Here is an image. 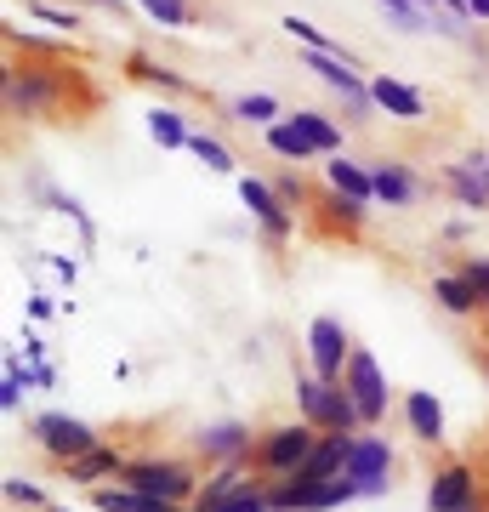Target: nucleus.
Returning <instances> with one entry per match:
<instances>
[{"mask_svg": "<svg viewBox=\"0 0 489 512\" xmlns=\"http://www.w3.org/2000/svg\"><path fill=\"white\" fill-rule=\"evenodd\" d=\"M234 114L245 120V126H262V131H268L273 120H279V97H268V92H245V97L234 103Z\"/></svg>", "mask_w": 489, "mask_h": 512, "instance_id": "nucleus-23", "label": "nucleus"}, {"mask_svg": "<svg viewBox=\"0 0 489 512\" xmlns=\"http://www.w3.org/2000/svg\"><path fill=\"white\" fill-rule=\"evenodd\" d=\"M251 461H222V467H211V478L200 484V495H194V512H217L222 501H234L245 484H251Z\"/></svg>", "mask_w": 489, "mask_h": 512, "instance_id": "nucleus-13", "label": "nucleus"}, {"mask_svg": "<svg viewBox=\"0 0 489 512\" xmlns=\"http://www.w3.org/2000/svg\"><path fill=\"white\" fill-rule=\"evenodd\" d=\"M404 421H410V433H416L427 450H438V444H444V404H438L427 387L404 393Z\"/></svg>", "mask_w": 489, "mask_h": 512, "instance_id": "nucleus-15", "label": "nucleus"}, {"mask_svg": "<svg viewBox=\"0 0 489 512\" xmlns=\"http://www.w3.org/2000/svg\"><path fill=\"white\" fill-rule=\"evenodd\" d=\"M137 512H188V507H177V501H143Z\"/></svg>", "mask_w": 489, "mask_h": 512, "instance_id": "nucleus-34", "label": "nucleus"}, {"mask_svg": "<svg viewBox=\"0 0 489 512\" xmlns=\"http://www.w3.org/2000/svg\"><path fill=\"white\" fill-rule=\"evenodd\" d=\"M131 74L148 80V86H165V92H188V80L177 69H165V63H148V57H131Z\"/></svg>", "mask_w": 489, "mask_h": 512, "instance_id": "nucleus-27", "label": "nucleus"}, {"mask_svg": "<svg viewBox=\"0 0 489 512\" xmlns=\"http://www.w3.org/2000/svg\"><path fill=\"white\" fill-rule=\"evenodd\" d=\"M91 6H103V12H114V18H120V0H91Z\"/></svg>", "mask_w": 489, "mask_h": 512, "instance_id": "nucleus-37", "label": "nucleus"}, {"mask_svg": "<svg viewBox=\"0 0 489 512\" xmlns=\"http://www.w3.org/2000/svg\"><path fill=\"white\" fill-rule=\"evenodd\" d=\"M342 387L353 393L364 427H376V421L387 416V399H393V393H387V376H381V365H376L370 348H353V359H347V370H342Z\"/></svg>", "mask_w": 489, "mask_h": 512, "instance_id": "nucleus-6", "label": "nucleus"}, {"mask_svg": "<svg viewBox=\"0 0 489 512\" xmlns=\"http://www.w3.org/2000/svg\"><path fill=\"white\" fill-rule=\"evenodd\" d=\"M461 279H472L478 285V296L489 302V256H461V268H455Z\"/></svg>", "mask_w": 489, "mask_h": 512, "instance_id": "nucleus-32", "label": "nucleus"}, {"mask_svg": "<svg viewBox=\"0 0 489 512\" xmlns=\"http://www.w3.org/2000/svg\"><path fill=\"white\" fill-rule=\"evenodd\" d=\"M433 302L444 313H455V319H467V313L489 308L484 296H478V285H472V279H461V274H438L433 279Z\"/></svg>", "mask_w": 489, "mask_h": 512, "instance_id": "nucleus-19", "label": "nucleus"}, {"mask_svg": "<svg viewBox=\"0 0 489 512\" xmlns=\"http://www.w3.org/2000/svg\"><path fill=\"white\" fill-rule=\"evenodd\" d=\"M148 137H154L160 148H188L194 131H188V120H182L177 109H154V114H148Z\"/></svg>", "mask_w": 489, "mask_h": 512, "instance_id": "nucleus-22", "label": "nucleus"}, {"mask_svg": "<svg viewBox=\"0 0 489 512\" xmlns=\"http://www.w3.org/2000/svg\"><path fill=\"white\" fill-rule=\"evenodd\" d=\"M325 183L336 188V194H347V200H359V205H370V200H376V177H370V165L347 160V154H330V165H325Z\"/></svg>", "mask_w": 489, "mask_h": 512, "instance_id": "nucleus-16", "label": "nucleus"}, {"mask_svg": "<svg viewBox=\"0 0 489 512\" xmlns=\"http://www.w3.org/2000/svg\"><path fill=\"white\" fill-rule=\"evenodd\" d=\"M461 512H478V507H461Z\"/></svg>", "mask_w": 489, "mask_h": 512, "instance_id": "nucleus-38", "label": "nucleus"}, {"mask_svg": "<svg viewBox=\"0 0 489 512\" xmlns=\"http://www.w3.org/2000/svg\"><path fill=\"white\" fill-rule=\"evenodd\" d=\"M91 507L97 512H137L143 495L131 490V484H97V490H91Z\"/></svg>", "mask_w": 489, "mask_h": 512, "instance_id": "nucleus-26", "label": "nucleus"}, {"mask_svg": "<svg viewBox=\"0 0 489 512\" xmlns=\"http://www.w3.org/2000/svg\"><path fill=\"white\" fill-rule=\"evenodd\" d=\"M188 154H194V160H200L205 171H222V177L234 171V154H228V148H222L217 137H205V131H194V137H188Z\"/></svg>", "mask_w": 489, "mask_h": 512, "instance_id": "nucleus-24", "label": "nucleus"}, {"mask_svg": "<svg viewBox=\"0 0 489 512\" xmlns=\"http://www.w3.org/2000/svg\"><path fill=\"white\" fill-rule=\"evenodd\" d=\"M461 507H478V473H472V461H444L427 484V512H461Z\"/></svg>", "mask_w": 489, "mask_h": 512, "instance_id": "nucleus-9", "label": "nucleus"}, {"mask_svg": "<svg viewBox=\"0 0 489 512\" xmlns=\"http://www.w3.org/2000/svg\"><path fill=\"white\" fill-rule=\"evenodd\" d=\"M376 6H381L393 23H399L404 35H421V29L433 23V12H427V6H416V0H376Z\"/></svg>", "mask_w": 489, "mask_h": 512, "instance_id": "nucleus-25", "label": "nucleus"}, {"mask_svg": "<svg viewBox=\"0 0 489 512\" xmlns=\"http://www.w3.org/2000/svg\"><path fill=\"white\" fill-rule=\"evenodd\" d=\"M370 97H376V109H387L393 120H421V114H427L416 86H404L393 74H376V80H370Z\"/></svg>", "mask_w": 489, "mask_h": 512, "instance_id": "nucleus-17", "label": "nucleus"}, {"mask_svg": "<svg viewBox=\"0 0 489 512\" xmlns=\"http://www.w3.org/2000/svg\"><path fill=\"white\" fill-rule=\"evenodd\" d=\"M57 80L52 69H12L6 74V103L18 114H40V109H52V97H57Z\"/></svg>", "mask_w": 489, "mask_h": 512, "instance_id": "nucleus-11", "label": "nucleus"}, {"mask_svg": "<svg viewBox=\"0 0 489 512\" xmlns=\"http://www.w3.org/2000/svg\"><path fill=\"white\" fill-rule=\"evenodd\" d=\"M370 177H376V200L393 205V211L421 200V183L410 177V165L404 160H370Z\"/></svg>", "mask_w": 489, "mask_h": 512, "instance_id": "nucleus-14", "label": "nucleus"}, {"mask_svg": "<svg viewBox=\"0 0 489 512\" xmlns=\"http://www.w3.org/2000/svg\"><path fill=\"white\" fill-rule=\"evenodd\" d=\"M120 484H131V490L143 495V501H177V507H188V501L200 495L205 478H200V467H194V461L148 456V461H131Z\"/></svg>", "mask_w": 489, "mask_h": 512, "instance_id": "nucleus-3", "label": "nucleus"}, {"mask_svg": "<svg viewBox=\"0 0 489 512\" xmlns=\"http://www.w3.org/2000/svg\"><path fill=\"white\" fill-rule=\"evenodd\" d=\"M342 473L353 478V484H359V495H387V490H393V444L381 439L376 427L353 433Z\"/></svg>", "mask_w": 489, "mask_h": 512, "instance_id": "nucleus-5", "label": "nucleus"}, {"mask_svg": "<svg viewBox=\"0 0 489 512\" xmlns=\"http://www.w3.org/2000/svg\"><path fill=\"white\" fill-rule=\"evenodd\" d=\"M347 359H353L347 325H342V319H330V313H319V319L308 325V370H313V376H325V382H342Z\"/></svg>", "mask_w": 489, "mask_h": 512, "instance_id": "nucleus-8", "label": "nucleus"}, {"mask_svg": "<svg viewBox=\"0 0 489 512\" xmlns=\"http://www.w3.org/2000/svg\"><path fill=\"white\" fill-rule=\"evenodd\" d=\"M296 410H302V421H313L319 433H364V416L359 404H353V393H347L342 382H325V376H296Z\"/></svg>", "mask_w": 489, "mask_h": 512, "instance_id": "nucleus-2", "label": "nucleus"}, {"mask_svg": "<svg viewBox=\"0 0 489 512\" xmlns=\"http://www.w3.org/2000/svg\"><path fill=\"white\" fill-rule=\"evenodd\" d=\"M444 188L455 194L461 211H489V177H484V171H472L467 160L444 165Z\"/></svg>", "mask_w": 489, "mask_h": 512, "instance_id": "nucleus-18", "label": "nucleus"}, {"mask_svg": "<svg viewBox=\"0 0 489 512\" xmlns=\"http://www.w3.org/2000/svg\"><path fill=\"white\" fill-rule=\"evenodd\" d=\"M484 313H489V308H484Z\"/></svg>", "mask_w": 489, "mask_h": 512, "instance_id": "nucleus-39", "label": "nucleus"}, {"mask_svg": "<svg viewBox=\"0 0 489 512\" xmlns=\"http://www.w3.org/2000/svg\"><path fill=\"white\" fill-rule=\"evenodd\" d=\"M126 467H131V461L120 456V450L97 444V450H86V456H74L63 473H69V484H91V490H97V484H120V478H126Z\"/></svg>", "mask_w": 489, "mask_h": 512, "instance_id": "nucleus-12", "label": "nucleus"}, {"mask_svg": "<svg viewBox=\"0 0 489 512\" xmlns=\"http://www.w3.org/2000/svg\"><path fill=\"white\" fill-rule=\"evenodd\" d=\"M194 450L205 456V467H222V461H251L256 450V433L245 421H211L194 433Z\"/></svg>", "mask_w": 489, "mask_h": 512, "instance_id": "nucleus-10", "label": "nucleus"}, {"mask_svg": "<svg viewBox=\"0 0 489 512\" xmlns=\"http://www.w3.org/2000/svg\"><path fill=\"white\" fill-rule=\"evenodd\" d=\"M279 29H285L290 40H302V46H308V52H336V40H330L325 29H313L308 18H296V12H290V18L279 23Z\"/></svg>", "mask_w": 489, "mask_h": 512, "instance_id": "nucleus-29", "label": "nucleus"}, {"mask_svg": "<svg viewBox=\"0 0 489 512\" xmlns=\"http://www.w3.org/2000/svg\"><path fill=\"white\" fill-rule=\"evenodd\" d=\"M467 12H472L478 23H489V0H467Z\"/></svg>", "mask_w": 489, "mask_h": 512, "instance_id": "nucleus-35", "label": "nucleus"}, {"mask_svg": "<svg viewBox=\"0 0 489 512\" xmlns=\"http://www.w3.org/2000/svg\"><path fill=\"white\" fill-rule=\"evenodd\" d=\"M29 439L46 450V456L57 461V467H69L74 456H86V450H97L103 444V433L91 427V421H80V416H63V410H46V416H35L29 421Z\"/></svg>", "mask_w": 489, "mask_h": 512, "instance_id": "nucleus-4", "label": "nucleus"}, {"mask_svg": "<svg viewBox=\"0 0 489 512\" xmlns=\"http://www.w3.org/2000/svg\"><path fill=\"white\" fill-rule=\"evenodd\" d=\"M6 501H23V507H52V501H46V490H40L35 478H23V473L6 478Z\"/></svg>", "mask_w": 489, "mask_h": 512, "instance_id": "nucleus-31", "label": "nucleus"}, {"mask_svg": "<svg viewBox=\"0 0 489 512\" xmlns=\"http://www.w3.org/2000/svg\"><path fill=\"white\" fill-rule=\"evenodd\" d=\"M239 200H245V211L256 217V228H262L273 245H285V239L296 234V211H290V200L273 183H262V177H239Z\"/></svg>", "mask_w": 489, "mask_h": 512, "instance_id": "nucleus-7", "label": "nucleus"}, {"mask_svg": "<svg viewBox=\"0 0 489 512\" xmlns=\"http://www.w3.org/2000/svg\"><path fill=\"white\" fill-rule=\"evenodd\" d=\"M137 6H143L160 29H182V23H188V0H137Z\"/></svg>", "mask_w": 489, "mask_h": 512, "instance_id": "nucleus-30", "label": "nucleus"}, {"mask_svg": "<svg viewBox=\"0 0 489 512\" xmlns=\"http://www.w3.org/2000/svg\"><path fill=\"white\" fill-rule=\"evenodd\" d=\"M290 120H296V126L308 131V137H313V148H319V154H342V126H336L330 114H319V109H296V114H290Z\"/></svg>", "mask_w": 489, "mask_h": 512, "instance_id": "nucleus-21", "label": "nucleus"}, {"mask_svg": "<svg viewBox=\"0 0 489 512\" xmlns=\"http://www.w3.org/2000/svg\"><path fill=\"white\" fill-rule=\"evenodd\" d=\"M313 444H319V427H313V421H279V427H268V433H256L251 473L268 478V484H279V478H290L313 456Z\"/></svg>", "mask_w": 489, "mask_h": 512, "instance_id": "nucleus-1", "label": "nucleus"}, {"mask_svg": "<svg viewBox=\"0 0 489 512\" xmlns=\"http://www.w3.org/2000/svg\"><path fill=\"white\" fill-rule=\"evenodd\" d=\"M35 18L52 23V29H80V18H74V12H57V6H40V0H35Z\"/></svg>", "mask_w": 489, "mask_h": 512, "instance_id": "nucleus-33", "label": "nucleus"}, {"mask_svg": "<svg viewBox=\"0 0 489 512\" xmlns=\"http://www.w3.org/2000/svg\"><path fill=\"white\" fill-rule=\"evenodd\" d=\"M467 165H472V171H484V177H489V154H484V148H478V154H467Z\"/></svg>", "mask_w": 489, "mask_h": 512, "instance_id": "nucleus-36", "label": "nucleus"}, {"mask_svg": "<svg viewBox=\"0 0 489 512\" xmlns=\"http://www.w3.org/2000/svg\"><path fill=\"white\" fill-rule=\"evenodd\" d=\"M262 143L273 148V154H279V160H319V148H313V137L302 126H296V120H273L268 131H262Z\"/></svg>", "mask_w": 489, "mask_h": 512, "instance_id": "nucleus-20", "label": "nucleus"}, {"mask_svg": "<svg viewBox=\"0 0 489 512\" xmlns=\"http://www.w3.org/2000/svg\"><path fill=\"white\" fill-rule=\"evenodd\" d=\"M217 512H273V501H268V478H251L245 490L234 495V501H222Z\"/></svg>", "mask_w": 489, "mask_h": 512, "instance_id": "nucleus-28", "label": "nucleus"}]
</instances>
